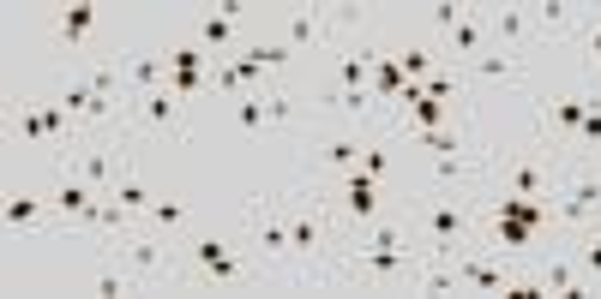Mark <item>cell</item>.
Here are the masks:
<instances>
[{
	"mask_svg": "<svg viewBox=\"0 0 601 299\" xmlns=\"http://www.w3.org/2000/svg\"><path fill=\"white\" fill-rule=\"evenodd\" d=\"M439 60H445V54H439L433 49V42H403V49H398V66H403V79H433V66H439Z\"/></svg>",
	"mask_w": 601,
	"mask_h": 299,
	"instance_id": "obj_21",
	"label": "cell"
},
{
	"mask_svg": "<svg viewBox=\"0 0 601 299\" xmlns=\"http://www.w3.org/2000/svg\"><path fill=\"white\" fill-rule=\"evenodd\" d=\"M151 221H157V228H181V221H187V204H181V198H157V204H151Z\"/></svg>",
	"mask_w": 601,
	"mask_h": 299,
	"instance_id": "obj_31",
	"label": "cell"
},
{
	"mask_svg": "<svg viewBox=\"0 0 601 299\" xmlns=\"http://www.w3.org/2000/svg\"><path fill=\"white\" fill-rule=\"evenodd\" d=\"M114 150H121V144H84L79 156H72L67 174H79L84 186H97L102 198H114V179H121V162H114Z\"/></svg>",
	"mask_w": 601,
	"mask_h": 299,
	"instance_id": "obj_8",
	"label": "cell"
},
{
	"mask_svg": "<svg viewBox=\"0 0 601 299\" xmlns=\"http://www.w3.org/2000/svg\"><path fill=\"white\" fill-rule=\"evenodd\" d=\"M97 198H102L97 186H84L79 174H61V186H54V198H49V204L61 209V216H72V221H79V216H84V209H91Z\"/></svg>",
	"mask_w": 601,
	"mask_h": 299,
	"instance_id": "obj_18",
	"label": "cell"
},
{
	"mask_svg": "<svg viewBox=\"0 0 601 299\" xmlns=\"http://www.w3.org/2000/svg\"><path fill=\"white\" fill-rule=\"evenodd\" d=\"M241 19H247V7H241V0H223L217 12H204V19H199V49H211L217 60H229L223 49L234 42V24H241Z\"/></svg>",
	"mask_w": 601,
	"mask_h": 299,
	"instance_id": "obj_13",
	"label": "cell"
},
{
	"mask_svg": "<svg viewBox=\"0 0 601 299\" xmlns=\"http://www.w3.org/2000/svg\"><path fill=\"white\" fill-rule=\"evenodd\" d=\"M421 258H409V251H391V246H361L355 258L343 264L349 281H415Z\"/></svg>",
	"mask_w": 601,
	"mask_h": 299,
	"instance_id": "obj_4",
	"label": "cell"
},
{
	"mask_svg": "<svg viewBox=\"0 0 601 299\" xmlns=\"http://www.w3.org/2000/svg\"><path fill=\"white\" fill-rule=\"evenodd\" d=\"M234 126H241V132H266L271 126V120H266V96H259V90L234 102Z\"/></svg>",
	"mask_w": 601,
	"mask_h": 299,
	"instance_id": "obj_26",
	"label": "cell"
},
{
	"mask_svg": "<svg viewBox=\"0 0 601 299\" xmlns=\"http://www.w3.org/2000/svg\"><path fill=\"white\" fill-rule=\"evenodd\" d=\"M469 7H451V0H439V7H428V24L439 30V37H451V30H458V19H463Z\"/></svg>",
	"mask_w": 601,
	"mask_h": 299,
	"instance_id": "obj_30",
	"label": "cell"
},
{
	"mask_svg": "<svg viewBox=\"0 0 601 299\" xmlns=\"http://www.w3.org/2000/svg\"><path fill=\"white\" fill-rule=\"evenodd\" d=\"M481 168H488V156H481V144L475 150H445V156H433V168H428V186L433 192H463V186H475Z\"/></svg>",
	"mask_w": 601,
	"mask_h": 299,
	"instance_id": "obj_6",
	"label": "cell"
},
{
	"mask_svg": "<svg viewBox=\"0 0 601 299\" xmlns=\"http://www.w3.org/2000/svg\"><path fill=\"white\" fill-rule=\"evenodd\" d=\"M415 221H421V239H428V258H433V264H451L458 251L475 246V216H469L463 198H445V192H433V198L415 204Z\"/></svg>",
	"mask_w": 601,
	"mask_h": 299,
	"instance_id": "obj_1",
	"label": "cell"
},
{
	"mask_svg": "<svg viewBox=\"0 0 601 299\" xmlns=\"http://www.w3.org/2000/svg\"><path fill=\"white\" fill-rule=\"evenodd\" d=\"M361 150H368V138H361V132H331V138L319 144V168L349 174V168H361Z\"/></svg>",
	"mask_w": 601,
	"mask_h": 299,
	"instance_id": "obj_15",
	"label": "cell"
},
{
	"mask_svg": "<svg viewBox=\"0 0 601 299\" xmlns=\"http://www.w3.org/2000/svg\"><path fill=\"white\" fill-rule=\"evenodd\" d=\"M541 288H548V293H590V288H583V276H578V264H565V258H548V264H541Z\"/></svg>",
	"mask_w": 601,
	"mask_h": 299,
	"instance_id": "obj_22",
	"label": "cell"
},
{
	"mask_svg": "<svg viewBox=\"0 0 601 299\" xmlns=\"http://www.w3.org/2000/svg\"><path fill=\"white\" fill-rule=\"evenodd\" d=\"M571 19H578V12H571L565 0H541V7H535V24L548 30V37H560V30H571Z\"/></svg>",
	"mask_w": 601,
	"mask_h": 299,
	"instance_id": "obj_28",
	"label": "cell"
},
{
	"mask_svg": "<svg viewBox=\"0 0 601 299\" xmlns=\"http://www.w3.org/2000/svg\"><path fill=\"white\" fill-rule=\"evenodd\" d=\"M590 66H601V24H590Z\"/></svg>",
	"mask_w": 601,
	"mask_h": 299,
	"instance_id": "obj_33",
	"label": "cell"
},
{
	"mask_svg": "<svg viewBox=\"0 0 601 299\" xmlns=\"http://www.w3.org/2000/svg\"><path fill=\"white\" fill-rule=\"evenodd\" d=\"M337 204H343V216L355 221V228H368V221H379V179L368 168H349L343 174V192H337Z\"/></svg>",
	"mask_w": 601,
	"mask_h": 299,
	"instance_id": "obj_9",
	"label": "cell"
},
{
	"mask_svg": "<svg viewBox=\"0 0 601 299\" xmlns=\"http://www.w3.org/2000/svg\"><path fill=\"white\" fill-rule=\"evenodd\" d=\"M169 66H174V72H204V66H217V54L199 49V42H174V49H169Z\"/></svg>",
	"mask_w": 601,
	"mask_h": 299,
	"instance_id": "obj_23",
	"label": "cell"
},
{
	"mask_svg": "<svg viewBox=\"0 0 601 299\" xmlns=\"http://www.w3.org/2000/svg\"><path fill=\"white\" fill-rule=\"evenodd\" d=\"M193 264H199L211 281H223V288H229V281H241V251H234L223 234H204L199 246H193Z\"/></svg>",
	"mask_w": 601,
	"mask_h": 299,
	"instance_id": "obj_12",
	"label": "cell"
},
{
	"mask_svg": "<svg viewBox=\"0 0 601 299\" xmlns=\"http://www.w3.org/2000/svg\"><path fill=\"white\" fill-rule=\"evenodd\" d=\"M109 251L139 276V288H144V281H157V276H169V251L157 246V239H144V234H127L121 246H109Z\"/></svg>",
	"mask_w": 601,
	"mask_h": 299,
	"instance_id": "obj_10",
	"label": "cell"
},
{
	"mask_svg": "<svg viewBox=\"0 0 601 299\" xmlns=\"http://www.w3.org/2000/svg\"><path fill=\"white\" fill-rule=\"evenodd\" d=\"M42 204H49V198H31V192L7 198V228H37V221H42Z\"/></svg>",
	"mask_w": 601,
	"mask_h": 299,
	"instance_id": "obj_24",
	"label": "cell"
},
{
	"mask_svg": "<svg viewBox=\"0 0 601 299\" xmlns=\"http://www.w3.org/2000/svg\"><path fill=\"white\" fill-rule=\"evenodd\" d=\"M481 42H488V24H481V7H469L458 19V30L445 37V54H458V66H469V60L481 54Z\"/></svg>",
	"mask_w": 601,
	"mask_h": 299,
	"instance_id": "obj_16",
	"label": "cell"
},
{
	"mask_svg": "<svg viewBox=\"0 0 601 299\" xmlns=\"http://www.w3.org/2000/svg\"><path fill=\"white\" fill-rule=\"evenodd\" d=\"M481 24H488V37L500 49H523L530 42V12L523 7H481Z\"/></svg>",
	"mask_w": 601,
	"mask_h": 299,
	"instance_id": "obj_14",
	"label": "cell"
},
{
	"mask_svg": "<svg viewBox=\"0 0 601 299\" xmlns=\"http://www.w3.org/2000/svg\"><path fill=\"white\" fill-rule=\"evenodd\" d=\"M361 168H368L373 179H385L391 174V150L385 144H368V150H361Z\"/></svg>",
	"mask_w": 601,
	"mask_h": 299,
	"instance_id": "obj_32",
	"label": "cell"
},
{
	"mask_svg": "<svg viewBox=\"0 0 601 299\" xmlns=\"http://www.w3.org/2000/svg\"><path fill=\"white\" fill-rule=\"evenodd\" d=\"M601 102V90H571V96H553V109H548V132H541V144H571L578 138V126H583V114H590Z\"/></svg>",
	"mask_w": 601,
	"mask_h": 299,
	"instance_id": "obj_7",
	"label": "cell"
},
{
	"mask_svg": "<svg viewBox=\"0 0 601 299\" xmlns=\"http://www.w3.org/2000/svg\"><path fill=\"white\" fill-rule=\"evenodd\" d=\"M114 204H127V209H151L157 198H151V186H144L139 174H121V179H114Z\"/></svg>",
	"mask_w": 601,
	"mask_h": 299,
	"instance_id": "obj_25",
	"label": "cell"
},
{
	"mask_svg": "<svg viewBox=\"0 0 601 299\" xmlns=\"http://www.w3.org/2000/svg\"><path fill=\"white\" fill-rule=\"evenodd\" d=\"M451 264H458V281H463V288H481V293H505L511 281H518V276H511V264H505V251H500V264L475 258V251H458Z\"/></svg>",
	"mask_w": 601,
	"mask_h": 299,
	"instance_id": "obj_11",
	"label": "cell"
},
{
	"mask_svg": "<svg viewBox=\"0 0 601 299\" xmlns=\"http://www.w3.org/2000/svg\"><path fill=\"white\" fill-rule=\"evenodd\" d=\"M595 168H601V156H595Z\"/></svg>",
	"mask_w": 601,
	"mask_h": 299,
	"instance_id": "obj_34",
	"label": "cell"
},
{
	"mask_svg": "<svg viewBox=\"0 0 601 299\" xmlns=\"http://www.w3.org/2000/svg\"><path fill=\"white\" fill-rule=\"evenodd\" d=\"M325 246H331V216H325V198H319L313 186H301L296 198H289V251H296V264H307V276L301 281H325V276H313V258H325Z\"/></svg>",
	"mask_w": 601,
	"mask_h": 299,
	"instance_id": "obj_2",
	"label": "cell"
},
{
	"mask_svg": "<svg viewBox=\"0 0 601 299\" xmlns=\"http://www.w3.org/2000/svg\"><path fill=\"white\" fill-rule=\"evenodd\" d=\"M121 126L174 132V138H187V126H181V96H174V90H151V96H139V102H127V109H121Z\"/></svg>",
	"mask_w": 601,
	"mask_h": 299,
	"instance_id": "obj_5",
	"label": "cell"
},
{
	"mask_svg": "<svg viewBox=\"0 0 601 299\" xmlns=\"http://www.w3.org/2000/svg\"><path fill=\"white\" fill-rule=\"evenodd\" d=\"M530 239H535L530 221H518V216H493V251L518 258V251H530Z\"/></svg>",
	"mask_w": 601,
	"mask_h": 299,
	"instance_id": "obj_20",
	"label": "cell"
},
{
	"mask_svg": "<svg viewBox=\"0 0 601 299\" xmlns=\"http://www.w3.org/2000/svg\"><path fill=\"white\" fill-rule=\"evenodd\" d=\"M500 192H518V198H553L560 192V162H553V150L548 144H535V150H523V156H511L505 168H500Z\"/></svg>",
	"mask_w": 601,
	"mask_h": 299,
	"instance_id": "obj_3",
	"label": "cell"
},
{
	"mask_svg": "<svg viewBox=\"0 0 601 299\" xmlns=\"http://www.w3.org/2000/svg\"><path fill=\"white\" fill-rule=\"evenodd\" d=\"M571 150H578V156H601V102L583 114V126H578V138H571Z\"/></svg>",
	"mask_w": 601,
	"mask_h": 299,
	"instance_id": "obj_27",
	"label": "cell"
},
{
	"mask_svg": "<svg viewBox=\"0 0 601 299\" xmlns=\"http://www.w3.org/2000/svg\"><path fill=\"white\" fill-rule=\"evenodd\" d=\"M469 79H493V84H518L523 79V72H530V66H523V54H475V60H469Z\"/></svg>",
	"mask_w": 601,
	"mask_h": 299,
	"instance_id": "obj_17",
	"label": "cell"
},
{
	"mask_svg": "<svg viewBox=\"0 0 601 299\" xmlns=\"http://www.w3.org/2000/svg\"><path fill=\"white\" fill-rule=\"evenodd\" d=\"M259 96H266V120H271V126H289V120H296V96H289V90H259Z\"/></svg>",
	"mask_w": 601,
	"mask_h": 299,
	"instance_id": "obj_29",
	"label": "cell"
},
{
	"mask_svg": "<svg viewBox=\"0 0 601 299\" xmlns=\"http://www.w3.org/2000/svg\"><path fill=\"white\" fill-rule=\"evenodd\" d=\"M91 30H97V7H67L61 19H54V37H61L67 49H84V42H91Z\"/></svg>",
	"mask_w": 601,
	"mask_h": 299,
	"instance_id": "obj_19",
	"label": "cell"
}]
</instances>
